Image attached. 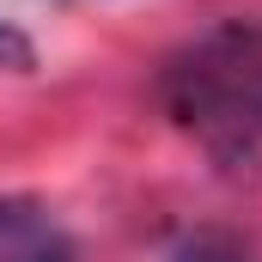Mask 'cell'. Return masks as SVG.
<instances>
[{"label": "cell", "mask_w": 262, "mask_h": 262, "mask_svg": "<svg viewBox=\"0 0 262 262\" xmlns=\"http://www.w3.org/2000/svg\"><path fill=\"white\" fill-rule=\"evenodd\" d=\"M6 262H73V244L67 238H43V244H31V250H18Z\"/></svg>", "instance_id": "cell-3"}, {"label": "cell", "mask_w": 262, "mask_h": 262, "mask_svg": "<svg viewBox=\"0 0 262 262\" xmlns=\"http://www.w3.org/2000/svg\"><path fill=\"white\" fill-rule=\"evenodd\" d=\"M165 262H250V256H244L232 238H213V232H201V238H183V244H177Z\"/></svg>", "instance_id": "cell-1"}, {"label": "cell", "mask_w": 262, "mask_h": 262, "mask_svg": "<svg viewBox=\"0 0 262 262\" xmlns=\"http://www.w3.org/2000/svg\"><path fill=\"white\" fill-rule=\"evenodd\" d=\"M25 213H31V201H0V238H6V232H18V226H25Z\"/></svg>", "instance_id": "cell-4"}, {"label": "cell", "mask_w": 262, "mask_h": 262, "mask_svg": "<svg viewBox=\"0 0 262 262\" xmlns=\"http://www.w3.org/2000/svg\"><path fill=\"white\" fill-rule=\"evenodd\" d=\"M0 67H6V73H31V67H37V43H31L18 25H6V18H0Z\"/></svg>", "instance_id": "cell-2"}]
</instances>
